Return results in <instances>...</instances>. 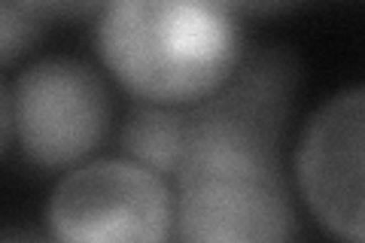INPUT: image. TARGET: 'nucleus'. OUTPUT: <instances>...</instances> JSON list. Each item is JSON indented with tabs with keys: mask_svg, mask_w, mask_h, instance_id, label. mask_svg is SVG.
Listing matches in <instances>:
<instances>
[{
	"mask_svg": "<svg viewBox=\"0 0 365 243\" xmlns=\"http://www.w3.org/2000/svg\"><path fill=\"white\" fill-rule=\"evenodd\" d=\"M98 49L131 95L174 107L207 98L244 55L222 0H110L101 9Z\"/></svg>",
	"mask_w": 365,
	"mask_h": 243,
	"instance_id": "1",
	"label": "nucleus"
},
{
	"mask_svg": "<svg viewBox=\"0 0 365 243\" xmlns=\"http://www.w3.org/2000/svg\"><path fill=\"white\" fill-rule=\"evenodd\" d=\"M113 98L95 67L67 55L28 64L4 83V152L21 149L37 167H71L98 149Z\"/></svg>",
	"mask_w": 365,
	"mask_h": 243,
	"instance_id": "2",
	"label": "nucleus"
},
{
	"mask_svg": "<svg viewBox=\"0 0 365 243\" xmlns=\"http://www.w3.org/2000/svg\"><path fill=\"white\" fill-rule=\"evenodd\" d=\"M302 83L299 58L287 46H256L225 83L189 110L186 155L237 158L283 167V140Z\"/></svg>",
	"mask_w": 365,
	"mask_h": 243,
	"instance_id": "3",
	"label": "nucleus"
},
{
	"mask_svg": "<svg viewBox=\"0 0 365 243\" xmlns=\"http://www.w3.org/2000/svg\"><path fill=\"white\" fill-rule=\"evenodd\" d=\"M46 222L52 237L71 243H158L174 231V198L162 173L140 161L101 158L58 180Z\"/></svg>",
	"mask_w": 365,
	"mask_h": 243,
	"instance_id": "4",
	"label": "nucleus"
},
{
	"mask_svg": "<svg viewBox=\"0 0 365 243\" xmlns=\"http://www.w3.org/2000/svg\"><path fill=\"white\" fill-rule=\"evenodd\" d=\"M174 180V234L180 240H289L295 234L283 167L182 158Z\"/></svg>",
	"mask_w": 365,
	"mask_h": 243,
	"instance_id": "5",
	"label": "nucleus"
},
{
	"mask_svg": "<svg viewBox=\"0 0 365 243\" xmlns=\"http://www.w3.org/2000/svg\"><path fill=\"white\" fill-rule=\"evenodd\" d=\"M295 180L319 225L365 240V86L341 91L311 115L295 152Z\"/></svg>",
	"mask_w": 365,
	"mask_h": 243,
	"instance_id": "6",
	"label": "nucleus"
},
{
	"mask_svg": "<svg viewBox=\"0 0 365 243\" xmlns=\"http://www.w3.org/2000/svg\"><path fill=\"white\" fill-rule=\"evenodd\" d=\"M189 110L174 103L143 100L128 113L122 125V149L162 177H177L186 155Z\"/></svg>",
	"mask_w": 365,
	"mask_h": 243,
	"instance_id": "7",
	"label": "nucleus"
},
{
	"mask_svg": "<svg viewBox=\"0 0 365 243\" xmlns=\"http://www.w3.org/2000/svg\"><path fill=\"white\" fill-rule=\"evenodd\" d=\"M43 21L28 6L16 0H0V64L13 67L16 58H21L34 43H37Z\"/></svg>",
	"mask_w": 365,
	"mask_h": 243,
	"instance_id": "8",
	"label": "nucleus"
},
{
	"mask_svg": "<svg viewBox=\"0 0 365 243\" xmlns=\"http://www.w3.org/2000/svg\"><path fill=\"white\" fill-rule=\"evenodd\" d=\"M16 4L28 6L40 19H79L95 9H104L110 0H16Z\"/></svg>",
	"mask_w": 365,
	"mask_h": 243,
	"instance_id": "9",
	"label": "nucleus"
},
{
	"mask_svg": "<svg viewBox=\"0 0 365 243\" xmlns=\"http://www.w3.org/2000/svg\"><path fill=\"white\" fill-rule=\"evenodd\" d=\"M222 4L237 16H277L287 13V9L299 6L302 0H222Z\"/></svg>",
	"mask_w": 365,
	"mask_h": 243,
	"instance_id": "10",
	"label": "nucleus"
}]
</instances>
